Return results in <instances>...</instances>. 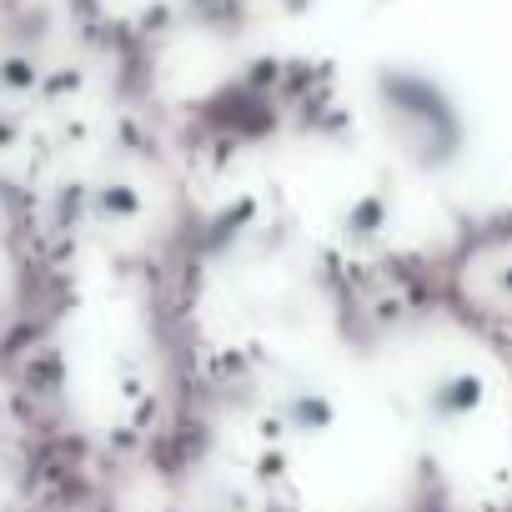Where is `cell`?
Returning a JSON list of instances; mask_svg holds the SVG:
<instances>
[{
	"mask_svg": "<svg viewBox=\"0 0 512 512\" xmlns=\"http://www.w3.org/2000/svg\"><path fill=\"white\" fill-rule=\"evenodd\" d=\"M372 101H377V121L387 141L422 176H447L452 166L467 161V146H472L467 111L437 76L417 66H382L372 81Z\"/></svg>",
	"mask_w": 512,
	"mask_h": 512,
	"instance_id": "6da1fadb",
	"label": "cell"
},
{
	"mask_svg": "<svg viewBox=\"0 0 512 512\" xmlns=\"http://www.w3.org/2000/svg\"><path fill=\"white\" fill-rule=\"evenodd\" d=\"M487 407V377L472 367H447L427 382V417L437 427H462Z\"/></svg>",
	"mask_w": 512,
	"mask_h": 512,
	"instance_id": "7a4b0ae2",
	"label": "cell"
},
{
	"mask_svg": "<svg viewBox=\"0 0 512 512\" xmlns=\"http://www.w3.org/2000/svg\"><path fill=\"white\" fill-rule=\"evenodd\" d=\"M282 422H287L297 437H322V432L337 427V402H332L327 392H317V387H302V392H292V397L282 402Z\"/></svg>",
	"mask_w": 512,
	"mask_h": 512,
	"instance_id": "3957f363",
	"label": "cell"
},
{
	"mask_svg": "<svg viewBox=\"0 0 512 512\" xmlns=\"http://www.w3.org/2000/svg\"><path fill=\"white\" fill-rule=\"evenodd\" d=\"M387 221H392V206H387V196H382V191H362V196L347 206V216H342V231H347V241H377V236L387 231Z\"/></svg>",
	"mask_w": 512,
	"mask_h": 512,
	"instance_id": "277c9868",
	"label": "cell"
},
{
	"mask_svg": "<svg viewBox=\"0 0 512 512\" xmlns=\"http://www.w3.org/2000/svg\"><path fill=\"white\" fill-rule=\"evenodd\" d=\"M116 196H106V211H121V216H136L141 211V196L131 191V186H111Z\"/></svg>",
	"mask_w": 512,
	"mask_h": 512,
	"instance_id": "5b68a950",
	"label": "cell"
}]
</instances>
